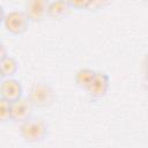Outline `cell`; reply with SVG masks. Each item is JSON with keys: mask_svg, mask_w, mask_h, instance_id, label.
<instances>
[{"mask_svg": "<svg viewBox=\"0 0 148 148\" xmlns=\"http://www.w3.org/2000/svg\"><path fill=\"white\" fill-rule=\"evenodd\" d=\"M71 7L73 8H77V9H88V6H89V1H86V0H81V1H68Z\"/></svg>", "mask_w": 148, "mask_h": 148, "instance_id": "cell-12", "label": "cell"}, {"mask_svg": "<svg viewBox=\"0 0 148 148\" xmlns=\"http://www.w3.org/2000/svg\"><path fill=\"white\" fill-rule=\"evenodd\" d=\"M3 80H5V76H3V74H2V72H1V69H0V83H1Z\"/></svg>", "mask_w": 148, "mask_h": 148, "instance_id": "cell-15", "label": "cell"}, {"mask_svg": "<svg viewBox=\"0 0 148 148\" xmlns=\"http://www.w3.org/2000/svg\"><path fill=\"white\" fill-rule=\"evenodd\" d=\"M110 87V77L102 72H96L92 82L88 87V92L94 98H102L106 95Z\"/></svg>", "mask_w": 148, "mask_h": 148, "instance_id": "cell-7", "label": "cell"}, {"mask_svg": "<svg viewBox=\"0 0 148 148\" xmlns=\"http://www.w3.org/2000/svg\"><path fill=\"white\" fill-rule=\"evenodd\" d=\"M8 54H7V50H6V47H5V45L0 42V61L3 59V58H6Z\"/></svg>", "mask_w": 148, "mask_h": 148, "instance_id": "cell-13", "label": "cell"}, {"mask_svg": "<svg viewBox=\"0 0 148 148\" xmlns=\"http://www.w3.org/2000/svg\"><path fill=\"white\" fill-rule=\"evenodd\" d=\"M54 91L52 87L45 82H37L35 83L29 91L28 98L32 103L34 106L37 108H46L51 105L54 101Z\"/></svg>", "mask_w": 148, "mask_h": 148, "instance_id": "cell-2", "label": "cell"}, {"mask_svg": "<svg viewBox=\"0 0 148 148\" xmlns=\"http://www.w3.org/2000/svg\"><path fill=\"white\" fill-rule=\"evenodd\" d=\"M95 71L90 69V68H82L80 71L76 72L75 74V82L80 88L83 89H88V87L90 86V83L94 80L95 76Z\"/></svg>", "mask_w": 148, "mask_h": 148, "instance_id": "cell-9", "label": "cell"}, {"mask_svg": "<svg viewBox=\"0 0 148 148\" xmlns=\"http://www.w3.org/2000/svg\"><path fill=\"white\" fill-rule=\"evenodd\" d=\"M0 95L1 98L13 103L20 99L23 95V88L18 80L13 77H7L0 83Z\"/></svg>", "mask_w": 148, "mask_h": 148, "instance_id": "cell-5", "label": "cell"}, {"mask_svg": "<svg viewBox=\"0 0 148 148\" xmlns=\"http://www.w3.org/2000/svg\"><path fill=\"white\" fill-rule=\"evenodd\" d=\"M49 1L46 0H31L25 3V10L29 21L39 22L47 16V8Z\"/></svg>", "mask_w": 148, "mask_h": 148, "instance_id": "cell-6", "label": "cell"}, {"mask_svg": "<svg viewBox=\"0 0 148 148\" xmlns=\"http://www.w3.org/2000/svg\"><path fill=\"white\" fill-rule=\"evenodd\" d=\"M3 20H5V12H3L2 6H0V24L3 23Z\"/></svg>", "mask_w": 148, "mask_h": 148, "instance_id": "cell-14", "label": "cell"}, {"mask_svg": "<svg viewBox=\"0 0 148 148\" xmlns=\"http://www.w3.org/2000/svg\"><path fill=\"white\" fill-rule=\"evenodd\" d=\"M29 18L27 14L22 10H13L5 15L3 25L7 31L13 35H21L29 28Z\"/></svg>", "mask_w": 148, "mask_h": 148, "instance_id": "cell-3", "label": "cell"}, {"mask_svg": "<svg viewBox=\"0 0 148 148\" xmlns=\"http://www.w3.org/2000/svg\"><path fill=\"white\" fill-rule=\"evenodd\" d=\"M34 105L28 97H21L20 99L10 103V117L16 123H24L31 118Z\"/></svg>", "mask_w": 148, "mask_h": 148, "instance_id": "cell-4", "label": "cell"}, {"mask_svg": "<svg viewBox=\"0 0 148 148\" xmlns=\"http://www.w3.org/2000/svg\"><path fill=\"white\" fill-rule=\"evenodd\" d=\"M9 120H12L10 103L0 97V123H7Z\"/></svg>", "mask_w": 148, "mask_h": 148, "instance_id": "cell-11", "label": "cell"}, {"mask_svg": "<svg viewBox=\"0 0 148 148\" xmlns=\"http://www.w3.org/2000/svg\"><path fill=\"white\" fill-rule=\"evenodd\" d=\"M20 133L22 138L30 143L43 141L47 135V125L39 118H30L21 124Z\"/></svg>", "mask_w": 148, "mask_h": 148, "instance_id": "cell-1", "label": "cell"}, {"mask_svg": "<svg viewBox=\"0 0 148 148\" xmlns=\"http://www.w3.org/2000/svg\"><path fill=\"white\" fill-rule=\"evenodd\" d=\"M71 9H72V7L68 1H64V0L52 1L49 3L47 16H50L52 18H62L69 14Z\"/></svg>", "mask_w": 148, "mask_h": 148, "instance_id": "cell-8", "label": "cell"}, {"mask_svg": "<svg viewBox=\"0 0 148 148\" xmlns=\"http://www.w3.org/2000/svg\"><path fill=\"white\" fill-rule=\"evenodd\" d=\"M17 68H18V64H17L16 59L10 56H7L6 58H3L0 61V69L5 77L14 76L17 72Z\"/></svg>", "mask_w": 148, "mask_h": 148, "instance_id": "cell-10", "label": "cell"}]
</instances>
